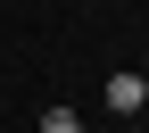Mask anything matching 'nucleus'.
Instances as JSON below:
<instances>
[{
    "label": "nucleus",
    "mask_w": 149,
    "mask_h": 133,
    "mask_svg": "<svg viewBox=\"0 0 149 133\" xmlns=\"http://www.w3.org/2000/svg\"><path fill=\"white\" fill-rule=\"evenodd\" d=\"M141 100H149L141 75H108V108H116V117H141Z\"/></svg>",
    "instance_id": "f257e3e1"
},
{
    "label": "nucleus",
    "mask_w": 149,
    "mask_h": 133,
    "mask_svg": "<svg viewBox=\"0 0 149 133\" xmlns=\"http://www.w3.org/2000/svg\"><path fill=\"white\" fill-rule=\"evenodd\" d=\"M42 133H83V117L74 108H42Z\"/></svg>",
    "instance_id": "f03ea898"
},
{
    "label": "nucleus",
    "mask_w": 149,
    "mask_h": 133,
    "mask_svg": "<svg viewBox=\"0 0 149 133\" xmlns=\"http://www.w3.org/2000/svg\"><path fill=\"white\" fill-rule=\"evenodd\" d=\"M116 133H149V125H116Z\"/></svg>",
    "instance_id": "7ed1b4c3"
},
{
    "label": "nucleus",
    "mask_w": 149,
    "mask_h": 133,
    "mask_svg": "<svg viewBox=\"0 0 149 133\" xmlns=\"http://www.w3.org/2000/svg\"><path fill=\"white\" fill-rule=\"evenodd\" d=\"M141 117H149V100H141Z\"/></svg>",
    "instance_id": "20e7f679"
}]
</instances>
